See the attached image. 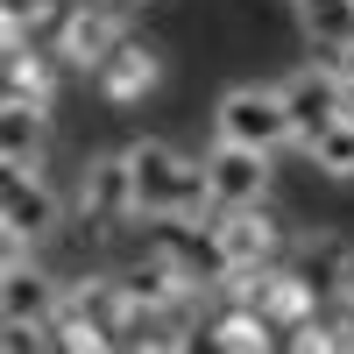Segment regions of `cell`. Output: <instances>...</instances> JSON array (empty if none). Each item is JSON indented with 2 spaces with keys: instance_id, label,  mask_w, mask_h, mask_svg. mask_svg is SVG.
<instances>
[{
  "instance_id": "10",
  "label": "cell",
  "mask_w": 354,
  "mask_h": 354,
  "mask_svg": "<svg viewBox=\"0 0 354 354\" xmlns=\"http://www.w3.org/2000/svg\"><path fill=\"white\" fill-rule=\"evenodd\" d=\"M121 36H128V28H121V15L93 0V8H71V15H64V36H57V57H64L71 71L100 78V64L113 57V43H121Z\"/></svg>"
},
{
  "instance_id": "12",
  "label": "cell",
  "mask_w": 354,
  "mask_h": 354,
  "mask_svg": "<svg viewBox=\"0 0 354 354\" xmlns=\"http://www.w3.org/2000/svg\"><path fill=\"white\" fill-rule=\"evenodd\" d=\"M156 85H163V57H156L149 43L121 36V43H113V57L100 64V93H106L113 106H142Z\"/></svg>"
},
{
  "instance_id": "15",
  "label": "cell",
  "mask_w": 354,
  "mask_h": 354,
  "mask_svg": "<svg viewBox=\"0 0 354 354\" xmlns=\"http://www.w3.org/2000/svg\"><path fill=\"white\" fill-rule=\"evenodd\" d=\"M213 340H220V347H270L277 326H270V312H262V305H241V298H234V312L213 319Z\"/></svg>"
},
{
  "instance_id": "16",
  "label": "cell",
  "mask_w": 354,
  "mask_h": 354,
  "mask_svg": "<svg viewBox=\"0 0 354 354\" xmlns=\"http://www.w3.org/2000/svg\"><path fill=\"white\" fill-rule=\"evenodd\" d=\"M8 100H43L50 106V71L21 36H8Z\"/></svg>"
},
{
  "instance_id": "7",
  "label": "cell",
  "mask_w": 354,
  "mask_h": 354,
  "mask_svg": "<svg viewBox=\"0 0 354 354\" xmlns=\"http://www.w3.org/2000/svg\"><path fill=\"white\" fill-rule=\"evenodd\" d=\"M149 255H163L170 270H185L198 290L205 283H220L227 277V255H220V234L213 227H192V213H163V220H149Z\"/></svg>"
},
{
  "instance_id": "4",
  "label": "cell",
  "mask_w": 354,
  "mask_h": 354,
  "mask_svg": "<svg viewBox=\"0 0 354 354\" xmlns=\"http://www.w3.org/2000/svg\"><path fill=\"white\" fill-rule=\"evenodd\" d=\"M57 220H64V205H57V192L43 185V170L8 163V177H0V234H8V248H36V241H50Z\"/></svg>"
},
{
  "instance_id": "9",
  "label": "cell",
  "mask_w": 354,
  "mask_h": 354,
  "mask_svg": "<svg viewBox=\"0 0 354 354\" xmlns=\"http://www.w3.org/2000/svg\"><path fill=\"white\" fill-rule=\"evenodd\" d=\"M213 234H220L227 270H262L283 248V227L270 220V205H227V213H213Z\"/></svg>"
},
{
  "instance_id": "13",
  "label": "cell",
  "mask_w": 354,
  "mask_h": 354,
  "mask_svg": "<svg viewBox=\"0 0 354 354\" xmlns=\"http://www.w3.org/2000/svg\"><path fill=\"white\" fill-rule=\"evenodd\" d=\"M298 28L312 50H326L333 64L354 57V0H298Z\"/></svg>"
},
{
  "instance_id": "8",
  "label": "cell",
  "mask_w": 354,
  "mask_h": 354,
  "mask_svg": "<svg viewBox=\"0 0 354 354\" xmlns=\"http://www.w3.org/2000/svg\"><path fill=\"white\" fill-rule=\"evenodd\" d=\"M57 312H64V290H57V277H43L36 262H8V277H0V319H8V333H50Z\"/></svg>"
},
{
  "instance_id": "18",
  "label": "cell",
  "mask_w": 354,
  "mask_h": 354,
  "mask_svg": "<svg viewBox=\"0 0 354 354\" xmlns=\"http://www.w3.org/2000/svg\"><path fill=\"white\" fill-rule=\"evenodd\" d=\"M340 113H347V121H354V57H347V64H340Z\"/></svg>"
},
{
  "instance_id": "5",
  "label": "cell",
  "mask_w": 354,
  "mask_h": 354,
  "mask_svg": "<svg viewBox=\"0 0 354 354\" xmlns=\"http://www.w3.org/2000/svg\"><path fill=\"white\" fill-rule=\"evenodd\" d=\"M71 213L93 227V234H106V227L135 220V177H128V149H121V156H85L78 192H71Z\"/></svg>"
},
{
  "instance_id": "11",
  "label": "cell",
  "mask_w": 354,
  "mask_h": 354,
  "mask_svg": "<svg viewBox=\"0 0 354 354\" xmlns=\"http://www.w3.org/2000/svg\"><path fill=\"white\" fill-rule=\"evenodd\" d=\"M290 270H298V277L312 283V298L326 305V298H340V290L354 283V241H347V234H333V227H319V234H305V241H298Z\"/></svg>"
},
{
  "instance_id": "3",
  "label": "cell",
  "mask_w": 354,
  "mask_h": 354,
  "mask_svg": "<svg viewBox=\"0 0 354 354\" xmlns=\"http://www.w3.org/2000/svg\"><path fill=\"white\" fill-rule=\"evenodd\" d=\"M283 113H290V142L298 149H312V135H326L340 121V64L333 57H312V64L283 71Z\"/></svg>"
},
{
  "instance_id": "6",
  "label": "cell",
  "mask_w": 354,
  "mask_h": 354,
  "mask_svg": "<svg viewBox=\"0 0 354 354\" xmlns=\"http://www.w3.org/2000/svg\"><path fill=\"white\" fill-rule=\"evenodd\" d=\"M205 185H213V213H227V205H262L270 198V149H248V142L213 135V149H205Z\"/></svg>"
},
{
  "instance_id": "2",
  "label": "cell",
  "mask_w": 354,
  "mask_h": 354,
  "mask_svg": "<svg viewBox=\"0 0 354 354\" xmlns=\"http://www.w3.org/2000/svg\"><path fill=\"white\" fill-rule=\"evenodd\" d=\"M213 135L248 142V149H283L290 142V113H283V85H227L213 106Z\"/></svg>"
},
{
  "instance_id": "1",
  "label": "cell",
  "mask_w": 354,
  "mask_h": 354,
  "mask_svg": "<svg viewBox=\"0 0 354 354\" xmlns=\"http://www.w3.org/2000/svg\"><path fill=\"white\" fill-rule=\"evenodd\" d=\"M128 177H135V213H213V185H205V156H185L170 142H128Z\"/></svg>"
},
{
  "instance_id": "17",
  "label": "cell",
  "mask_w": 354,
  "mask_h": 354,
  "mask_svg": "<svg viewBox=\"0 0 354 354\" xmlns=\"http://www.w3.org/2000/svg\"><path fill=\"white\" fill-rule=\"evenodd\" d=\"M319 170H326V177H354V121H347V113H340V121L326 128V135H312V149H305Z\"/></svg>"
},
{
  "instance_id": "14",
  "label": "cell",
  "mask_w": 354,
  "mask_h": 354,
  "mask_svg": "<svg viewBox=\"0 0 354 354\" xmlns=\"http://www.w3.org/2000/svg\"><path fill=\"white\" fill-rule=\"evenodd\" d=\"M43 121H50L43 100H8V106H0V142H8V163H21V170L43 163Z\"/></svg>"
}]
</instances>
